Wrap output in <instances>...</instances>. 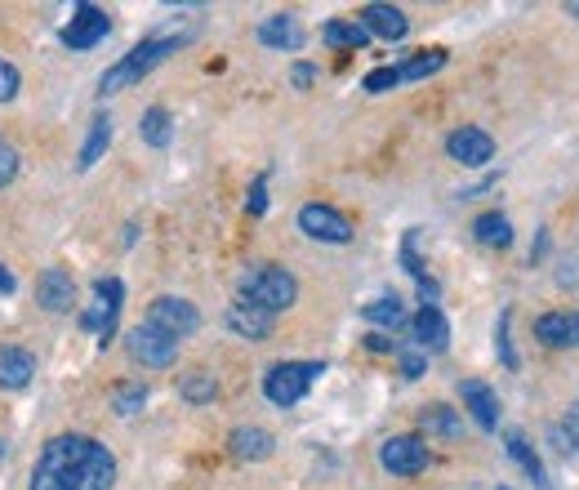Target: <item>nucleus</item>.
I'll return each instance as SVG.
<instances>
[{
    "label": "nucleus",
    "instance_id": "f257e3e1",
    "mask_svg": "<svg viewBox=\"0 0 579 490\" xmlns=\"http://www.w3.org/2000/svg\"><path fill=\"white\" fill-rule=\"evenodd\" d=\"M112 486H116L112 450L81 432H63L45 441L32 468V490H112Z\"/></svg>",
    "mask_w": 579,
    "mask_h": 490
},
{
    "label": "nucleus",
    "instance_id": "f03ea898",
    "mask_svg": "<svg viewBox=\"0 0 579 490\" xmlns=\"http://www.w3.org/2000/svg\"><path fill=\"white\" fill-rule=\"evenodd\" d=\"M295 299H299V282L276 264H254L250 273H241V304H250V308H263L276 317Z\"/></svg>",
    "mask_w": 579,
    "mask_h": 490
},
{
    "label": "nucleus",
    "instance_id": "7ed1b4c3",
    "mask_svg": "<svg viewBox=\"0 0 579 490\" xmlns=\"http://www.w3.org/2000/svg\"><path fill=\"white\" fill-rule=\"evenodd\" d=\"M179 41L183 37H152V41H143V45H134L112 72H103V81H99V94H116V90H125V85H134V81H143L152 68H161L174 50H179Z\"/></svg>",
    "mask_w": 579,
    "mask_h": 490
},
{
    "label": "nucleus",
    "instance_id": "20e7f679",
    "mask_svg": "<svg viewBox=\"0 0 579 490\" xmlns=\"http://www.w3.org/2000/svg\"><path fill=\"white\" fill-rule=\"evenodd\" d=\"M322 375H326L322 361H281V366H272L263 375V397L272 406H299Z\"/></svg>",
    "mask_w": 579,
    "mask_h": 490
},
{
    "label": "nucleus",
    "instance_id": "39448f33",
    "mask_svg": "<svg viewBox=\"0 0 579 490\" xmlns=\"http://www.w3.org/2000/svg\"><path fill=\"white\" fill-rule=\"evenodd\" d=\"M94 295H99V304L81 317V326L94 330V335L108 344V339L116 335V317H121V295H125V286H121L116 277H99V282H94Z\"/></svg>",
    "mask_w": 579,
    "mask_h": 490
},
{
    "label": "nucleus",
    "instance_id": "423d86ee",
    "mask_svg": "<svg viewBox=\"0 0 579 490\" xmlns=\"http://www.w3.org/2000/svg\"><path fill=\"white\" fill-rule=\"evenodd\" d=\"M148 326H156V330H165L170 339H187V335H196V326H201V313L187 304V299H174V295H161L152 308H148Z\"/></svg>",
    "mask_w": 579,
    "mask_h": 490
},
{
    "label": "nucleus",
    "instance_id": "0eeeda50",
    "mask_svg": "<svg viewBox=\"0 0 579 490\" xmlns=\"http://www.w3.org/2000/svg\"><path fill=\"white\" fill-rule=\"evenodd\" d=\"M299 227H304L313 241H331V245H348V241H353V223H348L335 205H322V201H313V205L299 210Z\"/></svg>",
    "mask_w": 579,
    "mask_h": 490
},
{
    "label": "nucleus",
    "instance_id": "6e6552de",
    "mask_svg": "<svg viewBox=\"0 0 579 490\" xmlns=\"http://www.w3.org/2000/svg\"><path fill=\"white\" fill-rule=\"evenodd\" d=\"M379 463L393 472V477H419L428 468V446L419 437H388L379 446Z\"/></svg>",
    "mask_w": 579,
    "mask_h": 490
},
{
    "label": "nucleus",
    "instance_id": "1a4fd4ad",
    "mask_svg": "<svg viewBox=\"0 0 579 490\" xmlns=\"http://www.w3.org/2000/svg\"><path fill=\"white\" fill-rule=\"evenodd\" d=\"M108 32H112V19H108L99 6H77L72 23L63 28V45H68V50H94Z\"/></svg>",
    "mask_w": 579,
    "mask_h": 490
},
{
    "label": "nucleus",
    "instance_id": "9d476101",
    "mask_svg": "<svg viewBox=\"0 0 579 490\" xmlns=\"http://www.w3.org/2000/svg\"><path fill=\"white\" fill-rule=\"evenodd\" d=\"M130 353L143 366H170L179 357V339H170L165 330H156V326L143 321L139 330H130Z\"/></svg>",
    "mask_w": 579,
    "mask_h": 490
},
{
    "label": "nucleus",
    "instance_id": "9b49d317",
    "mask_svg": "<svg viewBox=\"0 0 579 490\" xmlns=\"http://www.w3.org/2000/svg\"><path fill=\"white\" fill-rule=\"evenodd\" d=\"M446 152H450V161L477 170V165H486V161L495 156V139H490L486 130H477V125H464V130H455V134L446 139Z\"/></svg>",
    "mask_w": 579,
    "mask_h": 490
},
{
    "label": "nucleus",
    "instance_id": "f8f14e48",
    "mask_svg": "<svg viewBox=\"0 0 579 490\" xmlns=\"http://www.w3.org/2000/svg\"><path fill=\"white\" fill-rule=\"evenodd\" d=\"M357 23H362L366 37H379V41H402L410 32V23H406V14L397 6H366Z\"/></svg>",
    "mask_w": 579,
    "mask_h": 490
},
{
    "label": "nucleus",
    "instance_id": "ddd939ff",
    "mask_svg": "<svg viewBox=\"0 0 579 490\" xmlns=\"http://www.w3.org/2000/svg\"><path fill=\"white\" fill-rule=\"evenodd\" d=\"M415 344H419L424 353H441V348L450 344V321H446V313H441L437 304H424V308L415 313Z\"/></svg>",
    "mask_w": 579,
    "mask_h": 490
},
{
    "label": "nucleus",
    "instance_id": "4468645a",
    "mask_svg": "<svg viewBox=\"0 0 579 490\" xmlns=\"http://www.w3.org/2000/svg\"><path fill=\"white\" fill-rule=\"evenodd\" d=\"M37 299H41L50 313H68V308L77 304V286H72V277H68L63 268H45V273L37 277Z\"/></svg>",
    "mask_w": 579,
    "mask_h": 490
},
{
    "label": "nucleus",
    "instance_id": "2eb2a0df",
    "mask_svg": "<svg viewBox=\"0 0 579 490\" xmlns=\"http://www.w3.org/2000/svg\"><path fill=\"white\" fill-rule=\"evenodd\" d=\"M535 339L548 348H575L579 344V313H544L535 321Z\"/></svg>",
    "mask_w": 579,
    "mask_h": 490
},
{
    "label": "nucleus",
    "instance_id": "dca6fc26",
    "mask_svg": "<svg viewBox=\"0 0 579 490\" xmlns=\"http://www.w3.org/2000/svg\"><path fill=\"white\" fill-rule=\"evenodd\" d=\"M258 41H263L267 50H290V54H295V50L304 45V28H299L295 14H272V19H263Z\"/></svg>",
    "mask_w": 579,
    "mask_h": 490
},
{
    "label": "nucleus",
    "instance_id": "f3484780",
    "mask_svg": "<svg viewBox=\"0 0 579 490\" xmlns=\"http://www.w3.org/2000/svg\"><path fill=\"white\" fill-rule=\"evenodd\" d=\"M459 392H464V406L473 410V419H477L486 432H495V428H499V397H495L481 379H464Z\"/></svg>",
    "mask_w": 579,
    "mask_h": 490
},
{
    "label": "nucleus",
    "instance_id": "a211bd4d",
    "mask_svg": "<svg viewBox=\"0 0 579 490\" xmlns=\"http://www.w3.org/2000/svg\"><path fill=\"white\" fill-rule=\"evenodd\" d=\"M227 330L241 335V339H250V344H258V339L272 335V313L250 308V304H232L227 308Z\"/></svg>",
    "mask_w": 579,
    "mask_h": 490
},
{
    "label": "nucleus",
    "instance_id": "6ab92c4d",
    "mask_svg": "<svg viewBox=\"0 0 579 490\" xmlns=\"http://www.w3.org/2000/svg\"><path fill=\"white\" fill-rule=\"evenodd\" d=\"M37 375V357L28 348H0V388H28Z\"/></svg>",
    "mask_w": 579,
    "mask_h": 490
},
{
    "label": "nucleus",
    "instance_id": "aec40b11",
    "mask_svg": "<svg viewBox=\"0 0 579 490\" xmlns=\"http://www.w3.org/2000/svg\"><path fill=\"white\" fill-rule=\"evenodd\" d=\"M227 446H232L236 459H267L272 455V432H263V428H236L227 437Z\"/></svg>",
    "mask_w": 579,
    "mask_h": 490
},
{
    "label": "nucleus",
    "instance_id": "412c9836",
    "mask_svg": "<svg viewBox=\"0 0 579 490\" xmlns=\"http://www.w3.org/2000/svg\"><path fill=\"white\" fill-rule=\"evenodd\" d=\"M504 441H508V455H512V459L521 463V472H526V477H530L535 486H548V477H544V463H539L535 446H530V441H526V437H521L517 428H508V432H504Z\"/></svg>",
    "mask_w": 579,
    "mask_h": 490
},
{
    "label": "nucleus",
    "instance_id": "4be33fe9",
    "mask_svg": "<svg viewBox=\"0 0 579 490\" xmlns=\"http://www.w3.org/2000/svg\"><path fill=\"white\" fill-rule=\"evenodd\" d=\"M473 236H477L481 245H490V251H504V245H512V223H508L504 214H481V218L473 223Z\"/></svg>",
    "mask_w": 579,
    "mask_h": 490
},
{
    "label": "nucleus",
    "instance_id": "5701e85b",
    "mask_svg": "<svg viewBox=\"0 0 579 490\" xmlns=\"http://www.w3.org/2000/svg\"><path fill=\"white\" fill-rule=\"evenodd\" d=\"M108 143H112V121L108 116H94L90 121V139H85V147H81V170H90V165H99V156L108 152Z\"/></svg>",
    "mask_w": 579,
    "mask_h": 490
},
{
    "label": "nucleus",
    "instance_id": "b1692460",
    "mask_svg": "<svg viewBox=\"0 0 579 490\" xmlns=\"http://www.w3.org/2000/svg\"><path fill=\"white\" fill-rule=\"evenodd\" d=\"M322 41H326L331 50H362L370 37L362 32V23H344V19H335V23H326Z\"/></svg>",
    "mask_w": 579,
    "mask_h": 490
},
{
    "label": "nucleus",
    "instance_id": "393cba45",
    "mask_svg": "<svg viewBox=\"0 0 579 490\" xmlns=\"http://www.w3.org/2000/svg\"><path fill=\"white\" fill-rule=\"evenodd\" d=\"M366 321H370V326L397 330V326H406V308H402L397 295H393V299H375V304H366Z\"/></svg>",
    "mask_w": 579,
    "mask_h": 490
},
{
    "label": "nucleus",
    "instance_id": "a878e982",
    "mask_svg": "<svg viewBox=\"0 0 579 490\" xmlns=\"http://www.w3.org/2000/svg\"><path fill=\"white\" fill-rule=\"evenodd\" d=\"M441 68H446V54H441V50H428V54H415L410 63H402L397 76H402V81H424V76H433V72H441Z\"/></svg>",
    "mask_w": 579,
    "mask_h": 490
},
{
    "label": "nucleus",
    "instance_id": "bb28decb",
    "mask_svg": "<svg viewBox=\"0 0 579 490\" xmlns=\"http://www.w3.org/2000/svg\"><path fill=\"white\" fill-rule=\"evenodd\" d=\"M139 134H143V143H152V147H165V143H170V112H165V108H152V112L139 121Z\"/></svg>",
    "mask_w": 579,
    "mask_h": 490
},
{
    "label": "nucleus",
    "instance_id": "cd10ccee",
    "mask_svg": "<svg viewBox=\"0 0 579 490\" xmlns=\"http://www.w3.org/2000/svg\"><path fill=\"white\" fill-rule=\"evenodd\" d=\"M214 392H219L214 375H187V379H183V397H187L192 406H205V401H214Z\"/></svg>",
    "mask_w": 579,
    "mask_h": 490
},
{
    "label": "nucleus",
    "instance_id": "c85d7f7f",
    "mask_svg": "<svg viewBox=\"0 0 579 490\" xmlns=\"http://www.w3.org/2000/svg\"><path fill=\"white\" fill-rule=\"evenodd\" d=\"M424 432H441V437H455L459 432V419L446 410V406H433V410H424Z\"/></svg>",
    "mask_w": 579,
    "mask_h": 490
},
{
    "label": "nucleus",
    "instance_id": "c756f323",
    "mask_svg": "<svg viewBox=\"0 0 579 490\" xmlns=\"http://www.w3.org/2000/svg\"><path fill=\"white\" fill-rule=\"evenodd\" d=\"M143 401H148V388H143V384H134V388H121V392H116V415H134Z\"/></svg>",
    "mask_w": 579,
    "mask_h": 490
},
{
    "label": "nucleus",
    "instance_id": "7c9ffc66",
    "mask_svg": "<svg viewBox=\"0 0 579 490\" xmlns=\"http://www.w3.org/2000/svg\"><path fill=\"white\" fill-rule=\"evenodd\" d=\"M393 85H402L397 68H379V72L366 76V90H370V94H384V90H393Z\"/></svg>",
    "mask_w": 579,
    "mask_h": 490
},
{
    "label": "nucleus",
    "instance_id": "2f4dec72",
    "mask_svg": "<svg viewBox=\"0 0 579 490\" xmlns=\"http://www.w3.org/2000/svg\"><path fill=\"white\" fill-rule=\"evenodd\" d=\"M508 321H512V313H504V317H499L495 339H499V357H504V366H508V370H517V353H512V344H508Z\"/></svg>",
    "mask_w": 579,
    "mask_h": 490
},
{
    "label": "nucleus",
    "instance_id": "473e14b6",
    "mask_svg": "<svg viewBox=\"0 0 579 490\" xmlns=\"http://www.w3.org/2000/svg\"><path fill=\"white\" fill-rule=\"evenodd\" d=\"M14 174H19V152L10 143H0V187L14 183Z\"/></svg>",
    "mask_w": 579,
    "mask_h": 490
},
{
    "label": "nucleus",
    "instance_id": "72a5a7b5",
    "mask_svg": "<svg viewBox=\"0 0 579 490\" xmlns=\"http://www.w3.org/2000/svg\"><path fill=\"white\" fill-rule=\"evenodd\" d=\"M245 210H250V214H263V210H267V174H258V178H254V187H250V201H245Z\"/></svg>",
    "mask_w": 579,
    "mask_h": 490
},
{
    "label": "nucleus",
    "instance_id": "f704fd0d",
    "mask_svg": "<svg viewBox=\"0 0 579 490\" xmlns=\"http://www.w3.org/2000/svg\"><path fill=\"white\" fill-rule=\"evenodd\" d=\"M19 94V72L10 63H0V103H10Z\"/></svg>",
    "mask_w": 579,
    "mask_h": 490
},
{
    "label": "nucleus",
    "instance_id": "c9c22d12",
    "mask_svg": "<svg viewBox=\"0 0 579 490\" xmlns=\"http://www.w3.org/2000/svg\"><path fill=\"white\" fill-rule=\"evenodd\" d=\"M402 370H406V379H419V375H424V357H419V353H406V357H402Z\"/></svg>",
    "mask_w": 579,
    "mask_h": 490
},
{
    "label": "nucleus",
    "instance_id": "e433bc0d",
    "mask_svg": "<svg viewBox=\"0 0 579 490\" xmlns=\"http://www.w3.org/2000/svg\"><path fill=\"white\" fill-rule=\"evenodd\" d=\"M566 432H570V441L579 446V401L570 406V415H566Z\"/></svg>",
    "mask_w": 579,
    "mask_h": 490
},
{
    "label": "nucleus",
    "instance_id": "4c0bfd02",
    "mask_svg": "<svg viewBox=\"0 0 579 490\" xmlns=\"http://www.w3.org/2000/svg\"><path fill=\"white\" fill-rule=\"evenodd\" d=\"M295 85H299V90H304V85H313V68H308V63H299V68H295Z\"/></svg>",
    "mask_w": 579,
    "mask_h": 490
},
{
    "label": "nucleus",
    "instance_id": "58836bf2",
    "mask_svg": "<svg viewBox=\"0 0 579 490\" xmlns=\"http://www.w3.org/2000/svg\"><path fill=\"white\" fill-rule=\"evenodd\" d=\"M14 290V273L6 268V264H0V295H10Z\"/></svg>",
    "mask_w": 579,
    "mask_h": 490
}]
</instances>
